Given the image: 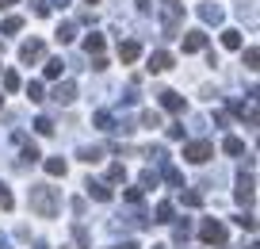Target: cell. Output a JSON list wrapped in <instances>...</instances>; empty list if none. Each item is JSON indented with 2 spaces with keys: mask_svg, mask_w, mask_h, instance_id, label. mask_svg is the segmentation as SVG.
<instances>
[{
  "mask_svg": "<svg viewBox=\"0 0 260 249\" xmlns=\"http://www.w3.org/2000/svg\"><path fill=\"white\" fill-rule=\"evenodd\" d=\"M31 211L39 218H54L57 211H61V196H57V188L50 184H31Z\"/></svg>",
  "mask_w": 260,
  "mask_h": 249,
  "instance_id": "obj_1",
  "label": "cell"
},
{
  "mask_svg": "<svg viewBox=\"0 0 260 249\" xmlns=\"http://www.w3.org/2000/svg\"><path fill=\"white\" fill-rule=\"evenodd\" d=\"M180 16H184V4L180 0H161V19H165V35H176L180 31Z\"/></svg>",
  "mask_w": 260,
  "mask_h": 249,
  "instance_id": "obj_2",
  "label": "cell"
},
{
  "mask_svg": "<svg viewBox=\"0 0 260 249\" xmlns=\"http://www.w3.org/2000/svg\"><path fill=\"white\" fill-rule=\"evenodd\" d=\"M211 157H214V146L207 142V138L184 146V161H191V165H203V161H211Z\"/></svg>",
  "mask_w": 260,
  "mask_h": 249,
  "instance_id": "obj_3",
  "label": "cell"
},
{
  "mask_svg": "<svg viewBox=\"0 0 260 249\" xmlns=\"http://www.w3.org/2000/svg\"><path fill=\"white\" fill-rule=\"evenodd\" d=\"M199 238H203L207 245H226V226H222L218 218H207V223L199 226Z\"/></svg>",
  "mask_w": 260,
  "mask_h": 249,
  "instance_id": "obj_4",
  "label": "cell"
},
{
  "mask_svg": "<svg viewBox=\"0 0 260 249\" xmlns=\"http://www.w3.org/2000/svg\"><path fill=\"white\" fill-rule=\"evenodd\" d=\"M42 58H46V42L42 39H31V42H23V46H19V62H42Z\"/></svg>",
  "mask_w": 260,
  "mask_h": 249,
  "instance_id": "obj_5",
  "label": "cell"
},
{
  "mask_svg": "<svg viewBox=\"0 0 260 249\" xmlns=\"http://www.w3.org/2000/svg\"><path fill=\"white\" fill-rule=\"evenodd\" d=\"M234 196H237V203H241V207H252V200H256V180H252V177H241Z\"/></svg>",
  "mask_w": 260,
  "mask_h": 249,
  "instance_id": "obj_6",
  "label": "cell"
},
{
  "mask_svg": "<svg viewBox=\"0 0 260 249\" xmlns=\"http://www.w3.org/2000/svg\"><path fill=\"white\" fill-rule=\"evenodd\" d=\"M84 192L92 196V200H100V203H111V184H107V180H88V184H84Z\"/></svg>",
  "mask_w": 260,
  "mask_h": 249,
  "instance_id": "obj_7",
  "label": "cell"
},
{
  "mask_svg": "<svg viewBox=\"0 0 260 249\" xmlns=\"http://www.w3.org/2000/svg\"><path fill=\"white\" fill-rule=\"evenodd\" d=\"M138 58H142V42H134V39L119 42V62H122V65H130V62H138Z\"/></svg>",
  "mask_w": 260,
  "mask_h": 249,
  "instance_id": "obj_8",
  "label": "cell"
},
{
  "mask_svg": "<svg viewBox=\"0 0 260 249\" xmlns=\"http://www.w3.org/2000/svg\"><path fill=\"white\" fill-rule=\"evenodd\" d=\"M207 50V31H187L184 35V54H199Z\"/></svg>",
  "mask_w": 260,
  "mask_h": 249,
  "instance_id": "obj_9",
  "label": "cell"
},
{
  "mask_svg": "<svg viewBox=\"0 0 260 249\" xmlns=\"http://www.w3.org/2000/svg\"><path fill=\"white\" fill-rule=\"evenodd\" d=\"M161 107H165V112H172V115H184L187 104H184V96H180V92L169 89V92H161Z\"/></svg>",
  "mask_w": 260,
  "mask_h": 249,
  "instance_id": "obj_10",
  "label": "cell"
},
{
  "mask_svg": "<svg viewBox=\"0 0 260 249\" xmlns=\"http://www.w3.org/2000/svg\"><path fill=\"white\" fill-rule=\"evenodd\" d=\"M149 73H165V69H172V54L169 50H157V54H149V65H146Z\"/></svg>",
  "mask_w": 260,
  "mask_h": 249,
  "instance_id": "obj_11",
  "label": "cell"
},
{
  "mask_svg": "<svg viewBox=\"0 0 260 249\" xmlns=\"http://www.w3.org/2000/svg\"><path fill=\"white\" fill-rule=\"evenodd\" d=\"M54 100H57V104H73V100H77V85H73V80H61V85L54 89Z\"/></svg>",
  "mask_w": 260,
  "mask_h": 249,
  "instance_id": "obj_12",
  "label": "cell"
},
{
  "mask_svg": "<svg viewBox=\"0 0 260 249\" xmlns=\"http://www.w3.org/2000/svg\"><path fill=\"white\" fill-rule=\"evenodd\" d=\"M222 46H226V50H241V31L226 27V31H222Z\"/></svg>",
  "mask_w": 260,
  "mask_h": 249,
  "instance_id": "obj_13",
  "label": "cell"
},
{
  "mask_svg": "<svg viewBox=\"0 0 260 249\" xmlns=\"http://www.w3.org/2000/svg\"><path fill=\"white\" fill-rule=\"evenodd\" d=\"M222 153H230V157H241V153H245V142H241V138H234V134H230L226 142H222Z\"/></svg>",
  "mask_w": 260,
  "mask_h": 249,
  "instance_id": "obj_14",
  "label": "cell"
},
{
  "mask_svg": "<svg viewBox=\"0 0 260 249\" xmlns=\"http://www.w3.org/2000/svg\"><path fill=\"white\" fill-rule=\"evenodd\" d=\"M84 50H88V58H92V54H104V35L92 31L88 39H84Z\"/></svg>",
  "mask_w": 260,
  "mask_h": 249,
  "instance_id": "obj_15",
  "label": "cell"
},
{
  "mask_svg": "<svg viewBox=\"0 0 260 249\" xmlns=\"http://www.w3.org/2000/svg\"><path fill=\"white\" fill-rule=\"evenodd\" d=\"M81 161H88V165L104 161V146H84V150H81Z\"/></svg>",
  "mask_w": 260,
  "mask_h": 249,
  "instance_id": "obj_16",
  "label": "cell"
},
{
  "mask_svg": "<svg viewBox=\"0 0 260 249\" xmlns=\"http://www.w3.org/2000/svg\"><path fill=\"white\" fill-rule=\"evenodd\" d=\"M65 169H69L65 157H46V173H50V177H65Z\"/></svg>",
  "mask_w": 260,
  "mask_h": 249,
  "instance_id": "obj_17",
  "label": "cell"
},
{
  "mask_svg": "<svg viewBox=\"0 0 260 249\" xmlns=\"http://www.w3.org/2000/svg\"><path fill=\"white\" fill-rule=\"evenodd\" d=\"M172 211H176V207H172V203L169 200H161V203H157V211H153V223H172Z\"/></svg>",
  "mask_w": 260,
  "mask_h": 249,
  "instance_id": "obj_18",
  "label": "cell"
},
{
  "mask_svg": "<svg viewBox=\"0 0 260 249\" xmlns=\"http://www.w3.org/2000/svg\"><path fill=\"white\" fill-rule=\"evenodd\" d=\"M0 31H4V35H16V31H23V19H19V16H8L4 23H0Z\"/></svg>",
  "mask_w": 260,
  "mask_h": 249,
  "instance_id": "obj_19",
  "label": "cell"
},
{
  "mask_svg": "<svg viewBox=\"0 0 260 249\" xmlns=\"http://www.w3.org/2000/svg\"><path fill=\"white\" fill-rule=\"evenodd\" d=\"M199 16H203L207 23H218V19H222V8H214V4H203V8H199Z\"/></svg>",
  "mask_w": 260,
  "mask_h": 249,
  "instance_id": "obj_20",
  "label": "cell"
},
{
  "mask_svg": "<svg viewBox=\"0 0 260 249\" xmlns=\"http://www.w3.org/2000/svg\"><path fill=\"white\" fill-rule=\"evenodd\" d=\"M77 39V27L73 23H61V27H57V42H73Z\"/></svg>",
  "mask_w": 260,
  "mask_h": 249,
  "instance_id": "obj_21",
  "label": "cell"
},
{
  "mask_svg": "<svg viewBox=\"0 0 260 249\" xmlns=\"http://www.w3.org/2000/svg\"><path fill=\"white\" fill-rule=\"evenodd\" d=\"M61 65H65L61 58H50V62H46V77H50V80H57V77H61Z\"/></svg>",
  "mask_w": 260,
  "mask_h": 249,
  "instance_id": "obj_22",
  "label": "cell"
},
{
  "mask_svg": "<svg viewBox=\"0 0 260 249\" xmlns=\"http://www.w3.org/2000/svg\"><path fill=\"white\" fill-rule=\"evenodd\" d=\"M0 207H4V211L16 207V200H12V192H8V184H4V180H0Z\"/></svg>",
  "mask_w": 260,
  "mask_h": 249,
  "instance_id": "obj_23",
  "label": "cell"
},
{
  "mask_svg": "<svg viewBox=\"0 0 260 249\" xmlns=\"http://www.w3.org/2000/svg\"><path fill=\"white\" fill-rule=\"evenodd\" d=\"M27 96H31V104H42V100H46V96H42V85H39V80H31V85H27Z\"/></svg>",
  "mask_w": 260,
  "mask_h": 249,
  "instance_id": "obj_24",
  "label": "cell"
},
{
  "mask_svg": "<svg viewBox=\"0 0 260 249\" xmlns=\"http://www.w3.org/2000/svg\"><path fill=\"white\" fill-rule=\"evenodd\" d=\"M35 130H39V134L46 138V134H54V123H50L46 115H39V119H35Z\"/></svg>",
  "mask_w": 260,
  "mask_h": 249,
  "instance_id": "obj_25",
  "label": "cell"
},
{
  "mask_svg": "<svg viewBox=\"0 0 260 249\" xmlns=\"http://www.w3.org/2000/svg\"><path fill=\"white\" fill-rule=\"evenodd\" d=\"M119 180H126V169H122V165H111V169H107V184H119Z\"/></svg>",
  "mask_w": 260,
  "mask_h": 249,
  "instance_id": "obj_26",
  "label": "cell"
},
{
  "mask_svg": "<svg viewBox=\"0 0 260 249\" xmlns=\"http://www.w3.org/2000/svg\"><path fill=\"white\" fill-rule=\"evenodd\" d=\"M4 92H19V73H4Z\"/></svg>",
  "mask_w": 260,
  "mask_h": 249,
  "instance_id": "obj_27",
  "label": "cell"
},
{
  "mask_svg": "<svg viewBox=\"0 0 260 249\" xmlns=\"http://www.w3.org/2000/svg\"><path fill=\"white\" fill-rule=\"evenodd\" d=\"M142 127L157 130V127H161V115H157V112H142Z\"/></svg>",
  "mask_w": 260,
  "mask_h": 249,
  "instance_id": "obj_28",
  "label": "cell"
},
{
  "mask_svg": "<svg viewBox=\"0 0 260 249\" xmlns=\"http://www.w3.org/2000/svg\"><path fill=\"white\" fill-rule=\"evenodd\" d=\"M256 62H260V50L249 46V50H245V69H256Z\"/></svg>",
  "mask_w": 260,
  "mask_h": 249,
  "instance_id": "obj_29",
  "label": "cell"
},
{
  "mask_svg": "<svg viewBox=\"0 0 260 249\" xmlns=\"http://www.w3.org/2000/svg\"><path fill=\"white\" fill-rule=\"evenodd\" d=\"M165 180H169V184H184V177H180V169H172V165H165Z\"/></svg>",
  "mask_w": 260,
  "mask_h": 249,
  "instance_id": "obj_30",
  "label": "cell"
},
{
  "mask_svg": "<svg viewBox=\"0 0 260 249\" xmlns=\"http://www.w3.org/2000/svg\"><path fill=\"white\" fill-rule=\"evenodd\" d=\"M96 127L100 130H115V123H111V115H107V112H96Z\"/></svg>",
  "mask_w": 260,
  "mask_h": 249,
  "instance_id": "obj_31",
  "label": "cell"
},
{
  "mask_svg": "<svg viewBox=\"0 0 260 249\" xmlns=\"http://www.w3.org/2000/svg\"><path fill=\"white\" fill-rule=\"evenodd\" d=\"M199 203H203L199 192H184V207H199Z\"/></svg>",
  "mask_w": 260,
  "mask_h": 249,
  "instance_id": "obj_32",
  "label": "cell"
},
{
  "mask_svg": "<svg viewBox=\"0 0 260 249\" xmlns=\"http://www.w3.org/2000/svg\"><path fill=\"white\" fill-rule=\"evenodd\" d=\"M73 234H77V245H81V249H88V245H92V241H88V230H84V226H77Z\"/></svg>",
  "mask_w": 260,
  "mask_h": 249,
  "instance_id": "obj_33",
  "label": "cell"
},
{
  "mask_svg": "<svg viewBox=\"0 0 260 249\" xmlns=\"http://www.w3.org/2000/svg\"><path fill=\"white\" fill-rule=\"evenodd\" d=\"M237 226H241V230H256V218H252V215H241V218H237Z\"/></svg>",
  "mask_w": 260,
  "mask_h": 249,
  "instance_id": "obj_34",
  "label": "cell"
},
{
  "mask_svg": "<svg viewBox=\"0 0 260 249\" xmlns=\"http://www.w3.org/2000/svg\"><path fill=\"white\" fill-rule=\"evenodd\" d=\"M142 188H157V173H149V169L142 173Z\"/></svg>",
  "mask_w": 260,
  "mask_h": 249,
  "instance_id": "obj_35",
  "label": "cell"
},
{
  "mask_svg": "<svg viewBox=\"0 0 260 249\" xmlns=\"http://www.w3.org/2000/svg\"><path fill=\"white\" fill-rule=\"evenodd\" d=\"M122 196H126L130 203H142V188H126V192H122Z\"/></svg>",
  "mask_w": 260,
  "mask_h": 249,
  "instance_id": "obj_36",
  "label": "cell"
},
{
  "mask_svg": "<svg viewBox=\"0 0 260 249\" xmlns=\"http://www.w3.org/2000/svg\"><path fill=\"white\" fill-rule=\"evenodd\" d=\"M169 138H172V142H180V138H184V127H180V123H172V127H169Z\"/></svg>",
  "mask_w": 260,
  "mask_h": 249,
  "instance_id": "obj_37",
  "label": "cell"
},
{
  "mask_svg": "<svg viewBox=\"0 0 260 249\" xmlns=\"http://www.w3.org/2000/svg\"><path fill=\"white\" fill-rule=\"evenodd\" d=\"M23 161H31V165H35V161H39V150H35V146H23Z\"/></svg>",
  "mask_w": 260,
  "mask_h": 249,
  "instance_id": "obj_38",
  "label": "cell"
},
{
  "mask_svg": "<svg viewBox=\"0 0 260 249\" xmlns=\"http://www.w3.org/2000/svg\"><path fill=\"white\" fill-rule=\"evenodd\" d=\"M92 69H107V58L104 54H92Z\"/></svg>",
  "mask_w": 260,
  "mask_h": 249,
  "instance_id": "obj_39",
  "label": "cell"
},
{
  "mask_svg": "<svg viewBox=\"0 0 260 249\" xmlns=\"http://www.w3.org/2000/svg\"><path fill=\"white\" fill-rule=\"evenodd\" d=\"M115 249H138V245H134V241H122V245H115Z\"/></svg>",
  "mask_w": 260,
  "mask_h": 249,
  "instance_id": "obj_40",
  "label": "cell"
},
{
  "mask_svg": "<svg viewBox=\"0 0 260 249\" xmlns=\"http://www.w3.org/2000/svg\"><path fill=\"white\" fill-rule=\"evenodd\" d=\"M12 4H19V0H0V8H12Z\"/></svg>",
  "mask_w": 260,
  "mask_h": 249,
  "instance_id": "obj_41",
  "label": "cell"
},
{
  "mask_svg": "<svg viewBox=\"0 0 260 249\" xmlns=\"http://www.w3.org/2000/svg\"><path fill=\"white\" fill-rule=\"evenodd\" d=\"M35 249H50V245H46V241H35Z\"/></svg>",
  "mask_w": 260,
  "mask_h": 249,
  "instance_id": "obj_42",
  "label": "cell"
},
{
  "mask_svg": "<svg viewBox=\"0 0 260 249\" xmlns=\"http://www.w3.org/2000/svg\"><path fill=\"white\" fill-rule=\"evenodd\" d=\"M54 4H57V8H65V4H69V0H54Z\"/></svg>",
  "mask_w": 260,
  "mask_h": 249,
  "instance_id": "obj_43",
  "label": "cell"
},
{
  "mask_svg": "<svg viewBox=\"0 0 260 249\" xmlns=\"http://www.w3.org/2000/svg\"><path fill=\"white\" fill-rule=\"evenodd\" d=\"M0 107H4V96H0Z\"/></svg>",
  "mask_w": 260,
  "mask_h": 249,
  "instance_id": "obj_44",
  "label": "cell"
},
{
  "mask_svg": "<svg viewBox=\"0 0 260 249\" xmlns=\"http://www.w3.org/2000/svg\"><path fill=\"white\" fill-rule=\"evenodd\" d=\"M88 4H100V0H88Z\"/></svg>",
  "mask_w": 260,
  "mask_h": 249,
  "instance_id": "obj_45",
  "label": "cell"
}]
</instances>
